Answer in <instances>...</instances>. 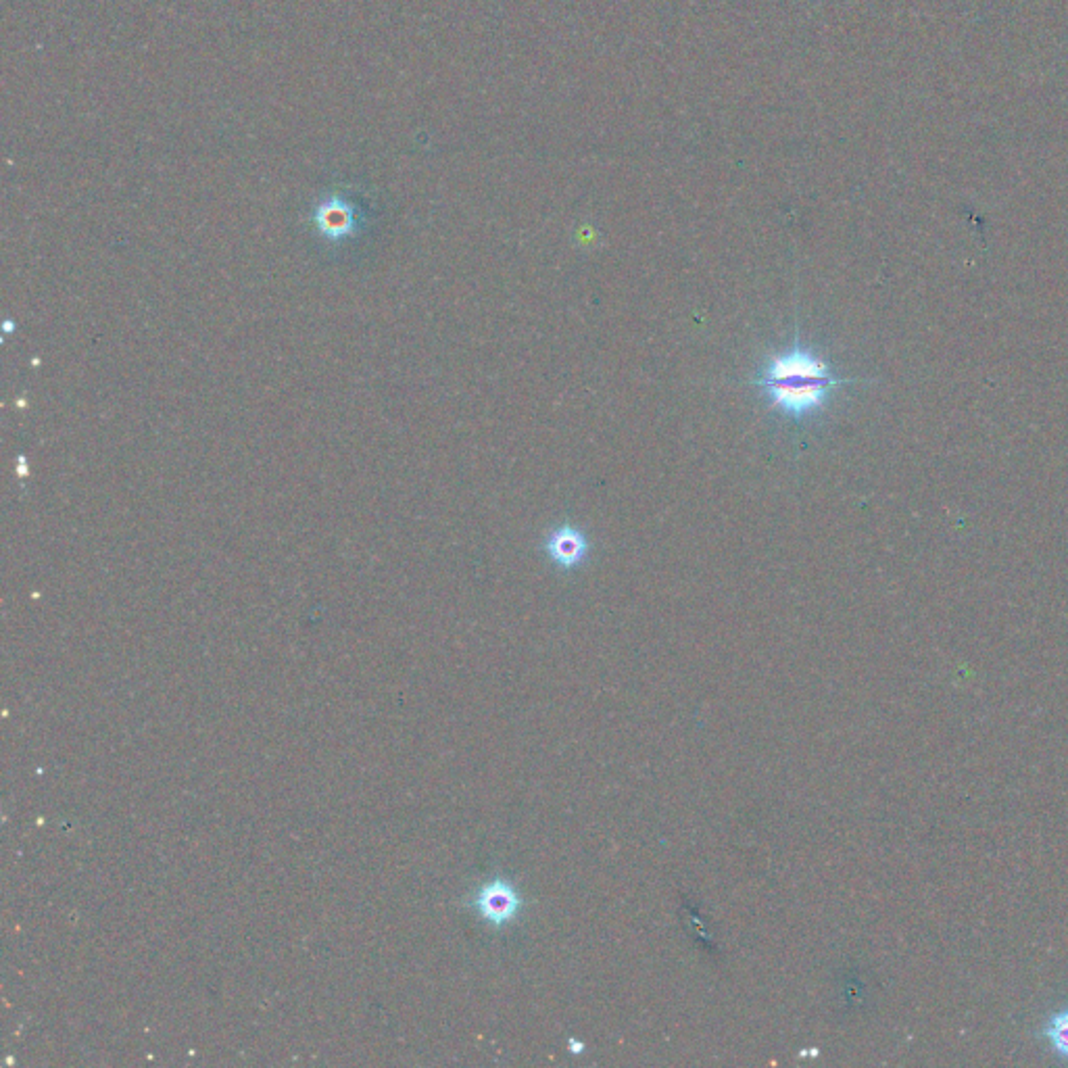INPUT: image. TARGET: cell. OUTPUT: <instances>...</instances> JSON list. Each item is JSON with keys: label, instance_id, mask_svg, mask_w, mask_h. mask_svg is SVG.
I'll use <instances>...</instances> for the list:
<instances>
[{"label": "cell", "instance_id": "1", "mask_svg": "<svg viewBox=\"0 0 1068 1068\" xmlns=\"http://www.w3.org/2000/svg\"><path fill=\"white\" fill-rule=\"evenodd\" d=\"M854 382L858 380L835 376L829 363L801 345L799 332H795L793 347L768 357L758 378L749 384L760 388L770 407L781 416L801 420L827 405L835 388Z\"/></svg>", "mask_w": 1068, "mask_h": 1068}, {"label": "cell", "instance_id": "2", "mask_svg": "<svg viewBox=\"0 0 1068 1068\" xmlns=\"http://www.w3.org/2000/svg\"><path fill=\"white\" fill-rule=\"evenodd\" d=\"M311 224L320 232L322 238L330 242H341L353 238L363 228V213L345 194L330 192L315 203L309 215Z\"/></svg>", "mask_w": 1068, "mask_h": 1068}, {"label": "cell", "instance_id": "3", "mask_svg": "<svg viewBox=\"0 0 1068 1068\" xmlns=\"http://www.w3.org/2000/svg\"><path fill=\"white\" fill-rule=\"evenodd\" d=\"M478 916L493 929H503L520 916L524 900L520 891L505 879H493L478 887L472 900Z\"/></svg>", "mask_w": 1068, "mask_h": 1068}, {"label": "cell", "instance_id": "4", "mask_svg": "<svg viewBox=\"0 0 1068 1068\" xmlns=\"http://www.w3.org/2000/svg\"><path fill=\"white\" fill-rule=\"evenodd\" d=\"M543 551L549 560L560 570H574L587 560L591 553V543L587 534L572 524H562L553 528L545 541Z\"/></svg>", "mask_w": 1068, "mask_h": 1068}, {"label": "cell", "instance_id": "5", "mask_svg": "<svg viewBox=\"0 0 1068 1068\" xmlns=\"http://www.w3.org/2000/svg\"><path fill=\"white\" fill-rule=\"evenodd\" d=\"M1043 1037L1048 1039L1054 1052L1068 1062V1008H1062L1048 1018L1046 1027H1043Z\"/></svg>", "mask_w": 1068, "mask_h": 1068}, {"label": "cell", "instance_id": "6", "mask_svg": "<svg viewBox=\"0 0 1068 1068\" xmlns=\"http://www.w3.org/2000/svg\"><path fill=\"white\" fill-rule=\"evenodd\" d=\"M570 1048L574 1050L572 1054H578L576 1050H582V1043H580V1041H574V1039H570Z\"/></svg>", "mask_w": 1068, "mask_h": 1068}]
</instances>
